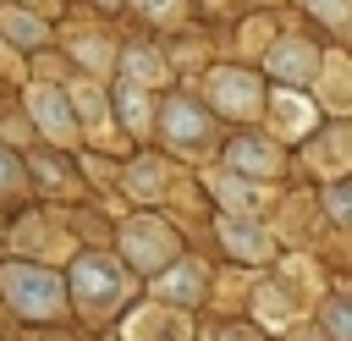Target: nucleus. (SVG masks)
I'll use <instances>...</instances> for the list:
<instances>
[{
    "label": "nucleus",
    "instance_id": "dca6fc26",
    "mask_svg": "<svg viewBox=\"0 0 352 341\" xmlns=\"http://www.w3.org/2000/svg\"><path fill=\"white\" fill-rule=\"evenodd\" d=\"M308 6H319L330 22H346V0H308Z\"/></svg>",
    "mask_w": 352,
    "mask_h": 341
},
{
    "label": "nucleus",
    "instance_id": "6e6552de",
    "mask_svg": "<svg viewBox=\"0 0 352 341\" xmlns=\"http://www.w3.org/2000/svg\"><path fill=\"white\" fill-rule=\"evenodd\" d=\"M220 236H226L236 253H248V258H264V253H270V242H264L258 231H248L242 220H220Z\"/></svg>",
    "mask_w": 352,
    "mask_h": 341
},
{
    "label": "nucleus",
    "instance_id": "0eeeda50",
    "mask_svg": "<svg viewBox=\"0 0 352 341\" xmlns=\"http://www.w3.org/2000/svg\"><path fill=\"white\" fill-rule=\"evenodd\" d=\"M231 170H242V176H270L275 170V154L264 148V143H231Z\"/></svg>",
    "mask_w": 352,
    "mask_h": 341
},
{
    "label": "nucleus",
    "instance_id": "f3484780",
    "mask_svg": "<svg viewBox=\"0 0 352 341\" xmlns=\"http://www.w3.org/2000/svg\"><path fill=\"white\" fill-rule=\"evenodd\" d=\"M11 176H16V165H11V154H0V187H11Z\"/></svg>",
    "mask_w": 352,
    "mask_h": 341
},
{
    "label": "nucleus",
    "instance_id": "39448f33",
    "mask_svg": "<svg viewBox=\"0 0 352 341\" xmlns=\"http://www.w3.org/2000/svg\"><path fill=\"white\" fill-rule=\"evenodd\" d=\"M165 132H170V138H182V143H204V110H198V104H187V99L165 104Z\"/></svg>",
    "mask_w": 352,
    "mask_h": 341
},
{
    "label": "nucleus",
    "instance_id": "a211bd4d",
    "mask_svg": "<svg viewBox=\"0 0 352 341\" xmlns=\"http://www.w3.org/2000/svg\"><path fill=\"white\" fill-rule=\"evenodd\" d=\"M104 6H116V0H104Z\"/></svg>",
    "mask_w": 352,
    "mask_h": 341
},
{
    "label": "nucleus",
    "instance_id": "20e7f679",
    "mask_svg": "<svg viewBox=\"0 0 352 341\" xmlns=\"http://www.w3.org/2000/svg\"><path fill=\"white\" fill-rule=\"evenodd\" d=\"M214 104H226V110H253V104H258L253 77H248V72H214Z\"/></svg>",
    "mask_w": 352,
    "mask_h": 341
},
{
    "label": "nucleus",
    "instance_id": "2eb2a0df",
    "mask_svg": "<svg viewBox=\"0 0 352 341\" xmlns=\"http://www.w3.org/2000/svg\"><path fill=\"white\" fill-rule=\"evenodd\" d=\"M121 110H126V121H143V110H148V104H143V99L126 88V94H121Z\"/></svg>",
    "mask_w": 352,
    "mask_h": 341
},
{
    "label": "nucleus",
    "instance_id": "f03ea898",
    "mask_svg": "<svg viewBox=\"0 0 352 341\" xmlns=\"http://www.w3.org/2000/svg\"><path fill=\"white\" fill-rule=\"evenodd\" d=\"M72 286H77V302H82V308H94V314H110V308L121 302V270H116L110 258H99V253L77 258Z\"/></svg>",
    "mask_w": 352,
    "mask_h": 341
},
{
    "label": "nucleus",
    "instance_id": "9d476101",
    "mask_svg": "<svg viewBox=\"0 0 352 341\" xmlns=\"http://www.w3.org/2000/svg\"><path fill=\"white\" fill-rule=\"evenodd\" d=\"M0 28L16 33V44H38V38H44V28H38L33 16H22V11H0Z\"/></svg>",
    "mask_w": 352,
    "mask_h": 341
},
{
    "label": "nucleus",
    "instance_id": "4468645a",
    "mask_svg": "<svg viewBox=\"0 0 352 341\" xmlns=\"http://www.w3.org/2000/svg\"><path fill=\"white\" fill-rule=\"evenodd\" d=\"M330 209L352 220V187H330Z\"/></svg>",
    "mask_w": 352,
    "mask_h": 341
},
{
    "label": "nucleus",
    "instance_id": "f8f14e48",
    "mask_svg": "<svg viewBox=\"0 0 352 341\" xmlns=\"http://www.w3.org/2000/svg\"><path fill=\"white\" fill-rule=\"evenodd\" d=\"M330 330L341 341H352V302H330Z\"/></svg>",
    "mask_w": 352,
    "mask_h": 341
},
{
    "label": "nucleus",
    "instance_id": "7ed1b4c3",
    "mask_svg": "<svg viewBox=\"0 0 352 341\" xmlns=\"http://www.w3.org/2000/svg\"><path fill=\"white\" fill-rule=\"evenodd\" d=\"M126 253H132V264H143V270H154V264H165V258H176V242L154 226V220H138L132 231H126Z\"/></svg>",
    "mask_w": 352,
    "mask_h": 341
},
{
    "label": "nucleus",
    "instance_id": "ddd939ff",
    "mask_svg": "<svg viewBox=\"0 0 352 341\" xmlns=\"http://www.w3.org/2000/svg\"><path fill=\"white\" fill-rule=\"evenodd\" d=\"M132 72H138V77H148V82L160 77V66H154V55H143V50H138V55H126V77H132Z\"/></svg>",
    "mask_w": 352,
    "mask_h": 341
},
{
    "label": "nucleus",
    "instance_id": "1a4fd4ad",
    "mask_svg": "<svg viewBox=\"0 0 352 341\" xmlns=\"http://www.w3.org/2000/svg\"><path fill=\"white\" fill-rule=\"evenodd\" d=\"M270 66L286 72V77H292V72H308V66H314V50H308V44H286V50L270 55Z\"/></svg>",
    "mask_w": 352,
    "mask_h": 341
},
{
    "label": "nucleus",
    "instance_id": "9b49d317",
    "mask_svg": "<svg viewBox=\"0 0 352 341\" xmlns=\"http://www.w3.org/2000/svg\"><path fill=\"white\" fill-rule=\"evenodd\" d=\"M165 297H198V275H192V270L170 275V280H165Z\"/></svg>",
    "mask_w": 352,
    "mask_h": 341
},
{
    "label": "nucleus",
    "instance_id": "423d86ee",
    "mask_svg": "<svg viewBox=\"0 0 352 341\" xmlns=\"http://www.w3.org/2000/svg\"><path fill=\"white\" fill-rule=\"evenodd\" d=\"M33 110H38V121H44V126H50V138H60V143H66V138H72V132H77V126H72V116H66V104H60V94H55V88H38V94H33Z\"/></svg>",
    "mask_w": 352,
    "mask_h": 341
},
{
    "label": "nucleus",
    "instance_id": "f257e3e1",
    "mask_svg": "<svg viewBox=\"0 0 352 341\" xmlns=\"http://www.w3.org/2000/svg\"><path fill=\"white\" fill-rule=\"evenodd\" d=\"M0 286L11 292V302L22 314H55L60 308V280L50 270H33V264H6L0 270Z\"/></svg>",
    "mask_w": 352,
    "mask_h": 341
}]
</instances>
